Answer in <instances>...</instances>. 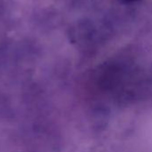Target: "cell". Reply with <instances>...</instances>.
I'll use <instances>...</instances> for the list:
<instances>
[{
    "mask_svg": "<svg viewBox=\"0 0 152 152\" xmlns=\"http://www.w3.org/2000/svg\"><path fill=\"white\" fill-rule=\"evenodd\" d=\"M123 1H125V2H128V3H130V2H135V1H138V0H123Z\"/></svg>",
    "mask_w": 152,
    "mask_h": 152,
    "instance_id": "1",
    "label": "cell"
}]
</instances>
